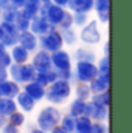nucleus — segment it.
I'll list each match as a JSON object with an SVG mask.
<instances>
[{"instance_id": "nucleus-16", "label": "nucleus", "mask_w": 132, "mask_h": 133, "mask_svg": "<svg viewBox=\"0 0 132 133\" xmlns=\"http://www.w3.org/2000/svg\"><path fill=\"white\" fill-rule=\"evenodd\" d=\"M22 90H23V91H27V93H28V95L36 101V102L44 101V96H45V87H44V85H40V84H39V82H36V81H31V82L23 84V85H22Z\"/></svg>"}, {"instance_id": "nucleus-46", "label": "nucleus", "mask_w": 132, "mask_h": 133, "mask_svg": "<svg viewBox=\"0 0 132 133\" xmlns=\"http://www.w3.org/2000/svg\"><path fill=\"white\" fill-rule=\"evenodd\" d=\"M51 2H53L55 5H59V6H64V8H65V6H67V2H68V0H51Z\"/></svg>"}, {"instance_id": "nucleus-53", "label": "nucleus", "mask_w": 132, "mask_h": 133, "mask_svg": "<svg viewBox=\"0 0 132 133\" xmlns=\"http://www.w3.org/2000/svg\"><path fill=\"white\" fill-rule=\"evenodd\" d=\"M47 2H51V0H40V3H47Z\"/></svg>"}, {"instance_id": "nucleus-54", "label": "nucleus", "mask_w": 132, "mask_h": 133, "mask_svg": "<svg viewBox=\"0 0 132 133\" xmlns=\"http://www.w3.org/2000/svg\"><path fill=\"white\" fill-rule=\"evenodd\" d=\"M0 16H2V8H0Z\"/></svg>"}, {"instance_id": "nucleus-21", "label": "nucleus", "mask_w": 132, "mask_h": 133, "mask_svg": "<svg viewBox=\"0 0 132 133\" xmlns=\"http://www.w3.org/2000/svg\"><path fill=\"white\" fill-rule=\"evenodd\" d=\"M58 79V71L55 70V68H50V70H47V71H37L36 73V77H34V81L36 82H39L40 85H44V87H47V85H50L53 81H56Z\"/></svg>"}, {"instance_id": "nucleus-28", "label": "nucleus", "mask_w": 132, "mask_h": 133, "mask_svg": "<svg viewBox=\"0 0 132 133\" xmlns=\"http://www.w3.org/2000/svg\"><path fill=\"white\" fill-rule=\"evenodd\" d=\"M30 17L22 11V9H19L17 11V17H16V22H14V25H16V28H17V31L20 33V31H27V30H30Z\"/></svg>"}, {"instance_id": "nucleus-30", "label": "nucleus", "mask_w": 132, "mask_h": 133, "mask_svg": "<svg viewBox=\"0 0 132 133\" xmlns=\"http://www.w3.org/2000/svg\"><path fill=\"white\" fill-rule=\"evenodd\" d=\"M17 110V104L13 98H3V104H2V115L3 116H9L13 111Z\"/></svg>"}, {"instance_id": "nucleus-14", "label": "nucleus", "mask_w": 132, "mask_h": 133, "mask_svg": "<svg viewBox=\"0 0 132 133\" xmlns=\"http://www.w3.org/2000/svg\"><path fill=\"white\" fill-rule=\"evenodd\" d=\"M14 101L17 104V108L20 111H23V113H31L34 108H36V101L27 91H23V90H20L17 93V96L14 98Z\"/></svg>"}, {"instance_id": "nucleus-23", "label": "nucleus", "mask_w": 132, "mask_h": 133, "mask_svg": "<svg viewBox=\"0 0 132 133\" xmlns=\"http://www.w3.org/2000/svg\"><path fill=\"white\" fill-rule=\"evenodd\" d=\"M86 102H87V101H82V99H78V98H73V99L70 101V104L67 105V108H68V113H70V115H73L75 118H78V116H82V115H84V110H86Z\"/></svg>"}, {"instance_id": "nucleus-36", "label": "nucleus", "mask_w": 132, "mask_h": 133, "mask_svg": "<svg viewBox=\"0 0 132 133\" xmlns=\"http://www.w3.org/2000/svg\"><path fill=\"white\" fill-rule=\"evenodd\" d=\"M58 79H64V81H68V82H75V76H73V70H59L58 71Z\"/></svg>"}, {"instance_id": "nucleus-27", "label": "nucleus", "mask_w": 132, "mask_h": 133, "mask_svg": "<svg viewBox=\"0 0 132 133\" xmlns=\"http://www.w3.org/2000/svg\"><path fill=\"white\" fill-rule=\"evenodd\" d=\"M39 8H40V0H25L23 6L20 8L30 19H33L34 16L39 14Z\"/></svg>"}, {"instance_id": "nucleus-43", "label": "nucleus", "mask_w": 132, "mask_h": 133, "mask_svg": "<svg viewBox=\"0 0 132 133\" xmlns=\"http://www.w3.org/2000/svg\"><path fill=\"white\" fill-rule=\"evenodd\" d=\"M103 56H110V42H104L103 43Z\"/></svg>"}, {"instance_id": "nucleus-41", "label": "nucleus", "mask_w": 132, "mask_h": 133, "mask_svg": "<svg viewBox=\"0 0 132 133\" xmlns=\"http://www.w3.org/2000/svg\"><path fill=\"white\" fill-rule=\"evenodd\" d=\"M97 16H98V20L99 23H107L109 22V11H99L97 12Z\"/></svg>"}, {"instance_id": "nucleus-32", "label": "nucleus", "mask_w": 132, "mask_h": 133, "mask_svg": "<svg viewBox=\"0 0 132 133\" xmlns=\"http://www.w3.org/2000/svg\"><path fill=\"white\" fill-rule=\"evenodd\" d=\"M73 16V26L81 28L89 22V12H71Z\"/></svg>"}, {"instance_id": "nucleus-6", "label": "nucleus", "mask_w": 132, "mask_h": 133, "mask_svg": "<svg viewBox=\"0 0 132 133\" xmlns=\"http://www.w3.org/2000/svg\"><path fill=\"white\" fill-rule=\"evenodd\" d=\"M50 56H51V65H53V68L56 71L73 68L71 54H70V51H67L65 48H61L58 51H53V53H50Z\"/></svg>"}, {"instance_id": "nucleus-38", "label": "nucleus", "mask_w": 132, "mask_h": 133, "mask_svg": "<svg viewBox=\"0 0 132 133\" xmlns=\"http://www.w3.org/2000/svg\"><path fill=\"white\" fill-rule=\"evenodd\" d=\"M93 9L99 11H109V0H93Z\"/></svg>"}, {"instance_id": "nucleus-24", "label": "nucleus", "mask_w": 132, "mask_h": 133, "mask_svg": "<svg viewBox=\"0 0 132 133\" xmlns=\"http://www.w3.org/2000/svg\"><path fill=\"white\" fill-rule=\"evenodd\" d=\"M92 119L86 115L82 116H78L76 118V124H75V132L73 133H89L90 127H92Z\"/></svg>"}, {"instance_id": "nucleus-1", "label": "nucleus", "mask_w": 132, "mask_h": 133, "mask_svg": "<svg viewBox=\"0 0 132 133\" xmlns=\"http://www.w3.org/2000/svg\"><path fill=\"white\" fill-rule=\"evenodd\" d=\"M71 95H73V84L64 79H56L45 87L44 99L53 105H62L70 99Z\"/></svg>"}, {"instance_id": "nucleus-12", "label": "nucleus", "mask_w": 132, "mask_h": 133, "mask_svg": "<svg viewBox=\"0 0 132 133\" xmlns=\"http://www.w3.org/2000/svg\"><path fill=\"white\" fill-rule=\"evenodd\" d=\"M53 28V25H50V22L44 17V16H34L33 19L30 20V31L34 33L37 37L42 36V34L48 33L50 30Z\"/></svg>"}, {"instance_id": "nucleus-4", "label": "nucleus", "mask_w": 132, "mask_h": 133, "mask_svg": "<svg viewBox=\"0 0 132 133\" xmlns=\"http://www.w3.org/2000/svg\"><path fill=\"white\" fill-rule=\"evenodd\" d=\"M78 37L87 46H95V45L101 43L103 36H101V31L98 30V22L97 20H89L84 26L79 28Z\"/></svg>"}, {"instance_id": "nucleus-45", "label": "nucleus", "mask_w": 132, "mask_h": 133, "mask_svg": "<svg viewBox=\"0 0 132 133\" xmlns=\"http://www.w3.org/2000/svg\"><path fill=\"white\" fill-rule=\"evenodd\" d=\"M28 133H48V132H45V130H42V129H39V127L36 125V127H31Z\"/></svg>"}, {"instance_id": "nucleus-15", "label": "nucleus", "mask_w": 132, "mask_h": 133, "mask_svg": "<svg viewBox=\"0 0 132 133\" xmlns=\"http://www.w3.org/2000/svg\"><path fill=\"white\" fill-rule=\"evenodd\" d=\"M20 90H22V85L14 82V81H11L9 77L6 81L0 82V96L2 98H13L14 99Z\"/></svg>"}, {"instance_id": "nucleus-48", "label": "nucleus", "mask_w": 132, "mask_h": 133, "mask_svg": "<svg viewBox=\"0 0 132 133\" xmlns=\"http://www.w3.org/2000/svg\"><path fill=\"white\" fill-rule=\"evenodd\" d=\"M8 6H9V0H0V8L2 9H5Z\"/></svg>"}, {"instance_id": "nucleus-50", "label": "nucleus", "mask_w": 132, "mask_h": 133, "mask_svg": "<svg viewBox=\"0 0 132 133\" xmlns=\"http://www.w3.org/2000/svg\"><path fill=\"white\" fill-rule=\"evenodd\" d=\"M5 50H6V48H5V45H3V43H2V42H0V54H2V53H3V51H5Z\"/></svg>"}, {"instance_id": "nucleus-31", "label": "nucleus", "mask_w": 132, "mask_h": 133, "mask_svg": "<svg viewBox=\"0 0 132 133\" xmlns=\"http://www.w3.org/2000/svg\"><path fill=\"white\" fill-rule=\"evenodd\" d=\"M95 65L98 68V74L99 73H110V61L109 56H101L95 61Z\"/></svg>"}, {"instance_id": "nucleus-49", "label": "nucleus", "mask_w": 132, "mask_h": 133, "mask_svg": "<svg viewBox=\"0 0 132 133\" xmlns=\"http://www.w3.org/2000/svg\"><path fill=\"white\" fill-rule=\"evenodd\" d=\"M5 122H6V116H3V115H0V127H2V125H3Z\"/></svg>"}, {"instance_id": "nucleus-3", "label": "nucleus", "mask_w": 132, "mask_h": 133, "mask_svg": "<svg viewBox=\"0 0 132 133\" xmlns=\"http://www.w3.org/2000/svg\"><path fill=\"white\" fill-rule=\"evenodd\" d=\"M39 48L47 53H53V51L64 48V42H62V37H61L58 26H53L48 33L39 36Z\"/></svg>"}, {"instance_id": "nucleus-5", "label": "nucleus", "mask_w": 132, "mask_h": 133, "mask_svg": "<svg viewBox=\"0 0 132 133\" xmlns=\"http://www.w3.org/2000/svg\"><path fill=\"white\" fill-rule=\"evenodd\" d=\"M73 76L75 82H90L98 76V68L95 62H76L73 65Z\"/></svg>"}, {"instance_id": "nucleus-9", "label": "nucleus", "mask_w": 132, "mask_h": 133, "mask_svg": "<svg viewBox=\"0 0 132 133\" xmlns=\"http://www.w3.org/2000/svg\"><path fill=\"white\" fill-rule=\"evenodd\" d=\"M17 43L20 46H23L25 50H28L30 53H34L36 50H39V37L30 30L27 31H20L17 36Z\"/></svg>"}, {"instance_id": "nucleus-17", "label": "nucleus", "mask_w": 132, "mask_h": 133, "mask_svg": "<svg viewBox=\"0 0 132 133\" xmlns=\"http://www.w3.org/2000/svg\"><path fill=\"white\" fill-rule=\"evenodd\" d=\"M8 51H9L11 59H13V62H14V64H27V62H30L31 53H30L28 50H25L23 46H20L19 43H17V45H14V46H11Z\"/></svg>"}, {"instance_id": "nucleus-35", "label": "nucleus", "mask_w": 132, "mask_h": 133, "mask_svg": "<svg viewBox=\"0 0 132 133\" xmlns=\"http://www.w3.org/2000/svg\"><path fill=\"white\" fill-rule=\"evenodd\" d=\"M70 26H73V16H71V11H65L58 28H70Z\"/></svg>"}, {"instance_id": "nucleus-20", "label": "nucleus", "mask_w": 132, "mask_h": 133, "mask_svg": "<svg viewBox=\"0 0 132 133\" xmlns=\"http://www.w3.org/2000/svg\"><path fill=\"white\" fill-rule=\"evenodd\" d=\"M36 68L31 65V62H27V64H20V76H19V84L23 85L27 82H31L36 77Z\"/></svg>"}, {"instance_id": "nucleus-51", "label": "nucleus", "mask_w": 132, "mask_h": 133, "mask_svg": "<svg viewBox=\"0 0 132 133\" xmlns=\"http://www.w3.org/2000/svg\"><path fill=\"white\" fill-rule=\"evenodd\" d=\"M2 104H3V98L0 96V115H2Z\"/></svg>"}, {"instance_id": "nucleus-26", "label": "nucleus", "mask_w": 132, "mask_h": 133, "mask_svg": "<svg viewBox=\"0 0 132 133\" xmlns=\"http://www.w3.org/2000/svg\"><path fill=\"white\" fill-rule=\"evenodd\" d=\"M75 124H76V118L73 115H70L68 111L62 113L61 121H59V127L61 129H64L67 133H73L75 132Z\"/></svg>"}, {"instance_id": "nucleus-22", "label": "nucleus", "mask_w": 132, "mask_h": 133, "mask_svg": "<svg viewBox=\"0 0 132 133\" xmlns=\"http://www.w3.org/2000/svg\"><path fill=\"white\" fill-rule=\"evenodd\" d=\"M73 95L75 98L82 101H89L92 96V91H90V87L87 82H75V87H73Z\"/></svg>"}, {"instance_id": "nucleus-37", "label": "nucleus", "mask_w": 132, "mask_h": 133, "mask_svg": "<svg viewBox=\"0 0 132 133\" xmlns=\"http://www.w3.org/2000/svg\"><path fill=\"white\" fill-rule=\"evenodd\" d=\"M0 25H2V28H3V33L6 34H17V28H16V25L14 23H11V22H3V20H0Z\"/></svg>"}, {"instance_id": "nucleus-2", "label": "nucleus", "mask_w": 132, "mask_h": 133, "mask_svg": "<svg viewBox=\"0 0 132 133\" xmlns=\"http://www.w3.org/2000/svg\"><path fill=\"white\" fill-rule=\"evenodd\" d=\"M61 116H62V110L59 108V105H53V104L45 105L44 108H40V111L36 116V125L45 132H50L56 125H59Z\"/></svg>"}, {"instance_id": "nucleus-18", "label": "nucleus", "mask_w": 132, "mask_h": 133, "mask_svg": "<svg viewBox=\"0 0 132 133\" xmlns=\"http://www.w3.org/2000/svg\"><path fill=\"white\" fill-rule=\"evenodd\" d=\"M65 8L71 12H90L93 9V0H68Z\"/></svg>"}, {"instance_id": "nucleus-33", "label": "nucleus", "mask_w": 132, "mask_h": 133, "mask_svg": "<svg viewBox=\"0 0 132 133\" xmlns=\"http://www.w3.org/2000/svg\"><path fill=\"white\" fill-rule=\"evenodd\" d=\"M89 133H109V127L106 121H93Z\"/></svg>"}, {"instance_id": "nucleus-52", "label": "nucleus", "mask_w": 132, "mask_h": 133, "mask_svg": "<svg viewBox=\"0 0 132 133\" xmlns=\"http://www.w3.org/2000/svg\"><path fill=\"white\" fill-rule=\"evenodd\" d=\"M3 37V28H2V25H0V39Z\"/></svg>"}, {"instance_id": "nucleus-7", "label": "nucleus", "mask_w": 132, "mask_h": 133, "mask_svg": "<svg viewBox=\"0 0 132 133\" xmlns=\"http://www.w3.org/2000/svg\"><path fill=\"white\" fill-rule=\"evenodd\" d=\"M84 115L89 116L92 121H107L109 119V107H104V105H99L97 102L87 101Z\"/></svg>"}, {"instance_id": "nucleus-11", "label": "nucleus", "mask_w": 132, "mask_h": 133, "mask_svg": "<svg viewBox=\"0 0 132 133\" xmlns=\"http://www.w3.org/2000/svg\"><path fill=\"white\" fill-rule=\"evenodd\" d=\"M65 8L64 6H59V5H55L53 2L48 5V8H47V11H45V19L50 22V25H53V26H58L59 23H61V20H62V17H64V14H65Z\"/></svg>"}, {"instance_id": "nucleus-8", "label": "nucleus", "mask_w": 132, "mask_h": 133, "mask_svg": "<svg viewBox=\"0 0 132 133\" xmlns=\"http://www.w3.org/2000/svg\"><path fill=\"white\" fill-rule=\"evenodd\" d=\"M30 62H31V65L36 68V71H47V70L53 68L50 53H47V51H44V50H40V48L36 50L34 53H31Z\"/></svg>"}, {"instance_id": "nucleus-34", "label": "nucleus", "mask_w": 132, "mask_h": 133, "mask_svg": "<svg viewBox=\"0 0 132 133\" xmlns=\"http://www.w3.org/2000/svg\"><path fill=\"white\" fill-rule=\"evenodd\" d=\"M17 36H19V33H17V34H6V33H3V37L0 39V42L5 45V48H6V50H9L11 46L17 45Z\"/></svg>"}, {"instance_id": "nucleus-29", "label": "nucleus", "mask_w": 132, "mask_h": 133, "mask_svg": "<svg viewBox=\"0 0 132 133\" xmlns=\"http://www.w3.org/2000/svg\"><path fill=\"white\" fill-rule=\"evenodd\" d=\"M89 101L97 102V104L104 105V107H110V90H106V91H101V93H93Z\"/></svg>"}, {"instance_id": "nucleus-42", "label": "nucleus", "mask_w": 132, "mask_h": 133, "mask_svg": "<svg viewBox=\"0 0 132 133\" xmlns=\"http://www.w3.org/2000/svg\"><path fill=\"white\" fill-rule=\"evenodd\" d=\"M23 3H25V0H9V6H13L16 9H20L23 6Z\"/></svg>"}, {"instance_id": "nucleus-44", "label": "nucleus", "mask_w": 132, "mask_h": 133, "mask_svg": "<svg viewBox=\"0 0 132 133\" xmlns=\"http://www.w3.org/2000/svg\"><path fill=\"white\" fill-rule=\"evenodd\" d=\"M6 79H8V68L0 66V82L2 81H6Z\"/></svg>"}, {"instance_id": "nucleus-40", "label": "nucleus", "mask_w": 132, "mask_h": 133, "mask_svg": "<svg viewBox=\"0 0 132 133\" xmlns=\"http://www.w3.org/2000/svg\"><path fill=\"white\" fill-rule=\"evenodd\" d=\"M0 64H2V66H5V68H8V66L13 64V59H11V54H9L8 50H5L0 54Z\"/></svg>"}, {"instance_id": "nucleus-10", "label": "nucleus", "mask_w": 132, "mask_h": 133, "mask_svg": "<svg viewBox=\"0 0 132 133\" xmlns=\"http://www.w3.org/2000/svg\"><path fill=\"white\" fill-rule=\"evenodd\" d=\"M71 59L75 62H95L98 59V56H97V51L95 50H92L90 46L84 45V46H78L73 51Z\"/></svg>"}, {"instance_id": "nucleus-13", "label": "nucleus", "mask_w": 132, "mask_h": 133, "mask_svg": "<svg viewBox=\"0 0 132 133\" xmlns=\"http://www.w3.org/2000/svg\"><path fill=\"white\" fill-rule=\"evenodd\" d=\"M109 85H110V73H99L95 79H92L89 82V87H90L92 95L109 90Z\"/></svg>"}, {"instance_id": "nucleus-39", "label": "nucleus", "mask_w": 132, "mask_h": 133, "mask_svg": "<svg viewBox=\"0 0 132 133\" xmlns=\"http://www.w3.org/2000/svg\"><path fill=\"white\" fill-rule=\"evenodd\" d=\"M0 133H22L20 132V129L19 127H16V125H13V124H9L8 121L0 127Z\"/></svg>"}, {"instance_id": "nucleus-25", "label": "nucleus", "mask_w": 132, "mask_h": 133, "mask_svg": "<svg viewBox=\"0 0 132 133\" xmlns=\"http://www.w3.org/2000/svg\"><path fill=\"white\" fill-rule=\"evenodd\" d=\"M6 121H8L9 124H13V125L19 127V129H22V127L27 124V113H23V111H20V110L17 108L16 111H13V113L6 118Z\"/></svg>"}, {"instance_id": "nucleus-19", "label": "nucleus", "mask_w": 132, "mask_h": 133, "mask_svg": "<svg viewBox=\"0 0 132 133\" xmlns=\"http://www.w3.org/2000/svg\"><path fill=\"white\" fill-rule=\"evenodd\" d=\"M58 30H59V33H61L64 46H75V45L79 42L78 31L75 30V26H70V28H58Z\"/></svg>"}, {"instance_id": "nucleus-47", "label": "nucleus", "mask_w": 132, "mask_h": 133, "mask_svg": "<svg viewBox=\"0 0 132 133\" xmlns=\"http://www.w3.org/2000/svg\"><path fill=\"white\" fill-rule=\"evenodd\" d=\"M48 133H67V132H65V130H64V129H61L59 125H56V127H55L53 130H50V132H48Z\"/></svg>"}]
</instances>
